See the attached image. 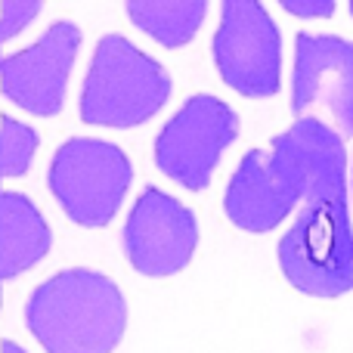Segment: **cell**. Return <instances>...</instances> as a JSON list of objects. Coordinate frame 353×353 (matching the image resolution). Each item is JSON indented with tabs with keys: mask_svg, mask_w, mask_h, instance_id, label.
Returning <instances> with one entry per match:
<instances>
[{
	"mask_svg": "<svg viewBox=\"0 0 353 353\" xmlns=\"http://www.w3.org/2000/svg\"><path fill=\"white\" fill-rule=\"evenodd\" d=\"M285 10H292V12H307V16H313V12H332V10H335V3H323V6H298V3H292V0H285Z\"/></svg>",
	"mask_w": 353,
	"mask_h": 353,
	"instance_id": "cell-14",
	"label": "cell"
},
{
	"mask_svg": "<svg viewBox=\"0 0 353 353\" xmlns=\"http://www.w3.org/2000/svg\"><path fill=\"white\" fill-rule=\"evenodd\" d=\"M292 112L294 118H313L353 137V43L338 34L294 37V72H292Z\"/></svg>",
	"mask_w": 353,
	"mask_h": 353,
	"instance_id": "cell-8",
	"label": "cell"
},
{
	"mask_svg": "<svg viewBox=\"0 0 353 353\" xmlns=\"http://www.w3.org/2000/svg\"><path fill=\"white\" fill-rule=\"evenodd\" d=\"M25 323L47 353H112L128 329V298L112 276L68 267L31 292Z\"/></svg>",
	"mask_w": 353,
	"mask_h": 353,
	"instance_id": "cell-2",
	"label": "cell"
},
{
	"mask_svg": "<svg viewBox=\"0 0 353 353\" xmlns=\"http://www.w3.org/2000/svg\"><path fill=\"white\" fill-rule=\"evenodd\" d=\"M0 353H28V350L19 347V344L12 341V338H3V341H0Z\"/></svg>",
	"mask_w": 353,
	"mask_h": 353,
	"instance_id": "cell-15",
	"label": "cell"
},
{
	"mask_svg": "<svg viewBox=\"0 0 353 353\" xmlns=\"http://www.w3.org/2000/svg\"><path fill=\"white\" fill-rule=\"evenodd\" d=\"M279 267L310 298H341L353 288V223L347 149L310 118V186L298 220L279 242Z\"/></svg>",
	"mask_w": 353,
	"mask_h": 353,
	"instance_id": "cell-1",
	"label": "cell"
},
{
	"mask_svg": "<svg viewBox=\"0 0 353 353\" xmlns=\"http://www.w3.org/2000/svg\"><path fill=\"white\" fill-rule=\"evenodd\" d=\"M37 130L0 115V183L3 176H22L37 152ZM53 245V230L43 220L41 208L22 192H6L0 186V307H3V282L16 279Z\"/></svg>",
	"mask_w": 353,
	"mask_h": 353,
	"instance_id": "cell-6",
	"label": "cell"
},
{
	"mask_svg": "<svg viewBox=\"0 0 353 353\" xmlns=\"http://www.w3.org/2000/svg\"><path fill=\"white\" fill-rule=\"evenodd\" d=\"M350 12H353V3H350Z\"/></svg>",
	"mask_w": 353,
	"mask_h": 353,
	"instance_id": "cell-16",
	"label": "cell"
},
{
	"mask_svg": "<svg viewBox=\"0 0 353 353\" xmlns=\"http://www.w3.org/2000/svg\"><path fill=\"white\" fill-rule=\"evenodd\" d=\"M171 74L124 34H103L81 87V118L105 128H134L171 97Z\"/></svg>",
	"mask_w": 353,
	"mask_h": 353,
	"instance_id": "cell-4",
	"label": "cell"
},
{
	"mask_svg": "<svg viewBox=\"0 0 353 353\" xmlns=\"http://www.w3.org/2000/svg\"><path fill=\"white\" fill-rule=\"evenodd\" d=\"M121 245L140 273L171 276L192 261L199 245V220L180 199L159 186H146L124 220Z\"/></svg>",
	"mask_w": 353,
	"mask_h": 353,
	"instance_id": "cell-10",
	"label": "cell"
},
{
	"mask_svg": "<svg viewBox=\"0 0 353 353\" xmlns=\"http://www.w3.org/2000/svg\"><path fill=\"white\" fill-rule=\"evenodd\" d=\"M350 176H353V174H350Z\"/></svg>",
	"mask_w": 353,
	"mask_h": 353,
	"instance_id": "cell-17",
	"label": "cell"
},
{
	"mask_svg": "<svg viewBox=\"0 0 353 353\" xmlns=\"http://www.w3.org/2000/svg\"><path fill=\"white\" fill-rule=\"evenodd\" d=\"M37 12H41L37 0H3L0 3V47H3V41L28 28ZM0 62H3V56H0Z\"/></svg>",
	"mask_w": 353,
	"mask_h": 353,
	"instance_id": "cell-13",
	"label": "cell"
},
{
	"mask_svg": "<svg viewBox=\"0 0 353 353\" xmlns=\"http://www.w3.org/2000/svg\"><path fill=\"white\" fill-rule=\"evenodd\" d=\"M239 137V115L211 93H195L155 137V165L186 189H205L223 149Z\"/></svg>",
	"mask_w": 353,
	"mask_h": 353,
	"instance_id": "cell-9",
	"label": "cell"
},
{
	"mask_svg": "<svg viewBox=\"0 0 353 353\" xmlns=\"http://www.w3.org/2000/svg\"><path fill=\"white\" fill-rule=\"evenodd\" d=\"M134 180L128 152L109 140L72 137L53 152L47 186L62 211L81 226H105Z\"/></svg>",
	"mask_w": 353,
	"mask_h": 353,
	"instance_id": "cell-5",
	"label": "cell"
},
{
	"mask_svg": "<svg viewBox=\"0 0 353 353\" xmlns=\"http://www.w3.org/2000/svg\"><path fill=\"white\" fill-rule=\"evenodd\" d=\"M81 47V28L56 19L31 47L0 62V90L34 115H56L65 103V87Z\"/></svg>",
	"mask_w": 353,
	"mask_h": 353,
	"instance_id": "cell-11",
	"label": "cell"
},
{
	"mask_svg": "<svg viewBox=\"0 0 353 353\" xmlns=\"http://www.w3.org/2000/svg\"><path fill=\"white\" fill-rule=\"evenodd\" d=\"M208 12L205 0H130L128 16L165 47H183L195 37Z\"/></svg>",
	"mask_w": 353,
	"mask_h": 353,
	"instance_id": "cell-12",
	"label": "cell"
},
{
	"mask_svg": "<svg viewBox=\"0 0 353 353\" xmlns=\"http://www.w3.org/2000/svg\"><path fill=\"white\" fill-rule=\"evenodd\" d=\"M214 65L242 97H273L282 81V34L267 6L226 0L214 31Z\"/></svg>",
	"mask_w": 353,
	"mask_h": 353,
	"instance_id": "cell-7",
	"label": "cell"
},
{
	"mask_svg": "<svg viewBox=\"0 0 353 353\" xmlns=\"http://www.w3.org/2000/svg\"><path fill=\"white\" fill-rule=\"evenodd\" d=\"M310 186V118L276 134L270 149H251L239 161L223 195L226 217L248 232H270L292 214Z\"/></svg>",
	"mask_w": 353,
	"mask_h": 353,
	"instance_id": "cell-3",
	"label": "cell"
}]
</instances>
